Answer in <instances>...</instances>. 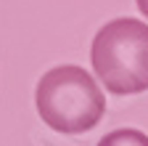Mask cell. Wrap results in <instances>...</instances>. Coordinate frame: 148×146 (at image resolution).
<instances>
[{"instance_id":"6da1fadb","label":"cell","mask_w":148,"mask_h":146,"mask_svg":"<svg viewBox=\"0 0 148 146\" xmlns=\"http://www.w3.org/2000/svg\"><path fill=\"white\" fill-rule=\"evenodd\" d=\"M34 104L40 120L64 136H82L106 114V96L90 72L77 64L48 69L37 82Z\"/></svg>"},{"instance_id":"277c9868","label":"cell","mask_w":148,"mask_h":146,"mask_svg":"<svg viewBox=\"0 0 148 146\" xmlns=\"http://www.w3.org/2000/svg\"><path fill=\"white\" fill-rule=\"evenodd\" d=\"M135 3H138V8H140V13L145 16V19H148V0H135Z\"/></svg>"},{"instance_id":"7a4b0ae2","label":"cell","mask_w":148,"mask_h":146,"mask_svg":"<svg viewBox=\"0 0 148 146\" xmlns=\"http://www.w3.org/2000/svg\"><path fill=\"white\" fill-rule=\"evenodd\" d=\"M90 64L103 88L114 96L148 90V24L122 16L106 21L92 37Z\"/></svg>"},{"instance_id":"3957f363","label":"cell","mask_w":148,"mask_h":146,"mask_svg":"<svg viewBox=\"0 0 148 146\" xmlns=\"http://www.w3.org/2000/svg\"><path fill=\"white\" fill-rule=\"evenodd\" d=\"M98 146H148V136L138 127H119L98 141Z\"/></svg>"}]
</instances>
